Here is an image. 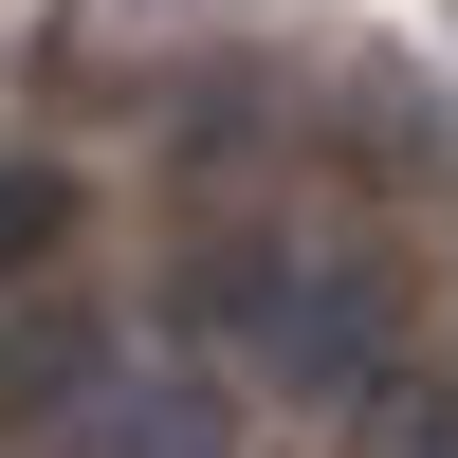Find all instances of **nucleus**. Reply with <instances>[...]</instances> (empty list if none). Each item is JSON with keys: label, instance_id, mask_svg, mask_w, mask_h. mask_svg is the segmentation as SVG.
<instances>
[{"label": "nucleus", "instance_id": "obj_1", "mask_svg": "<svg viewBox=\"0 0 458 458\" xmlns=\"http://www.w3.org/2000/svg\"><path fill=\"white\" fill-rule=\"evenodd\" d=\"M183 330H202L220 367H257V386H293V403H367L386 386V276L367 257H312V239H220V257H183Z\"/></svg>", "mask_w": 458, "mask_h": 458}, {"label": "nucleus", "instance_id": "obj_2", "mask_svg": "<svg viewBox=\"0 0 458 458\" xmlns=\"http://www.w3.org/2000/svg\"><path fill=\"white\" fill-rule=\"evenodd\" d=\"M55 403H92V330L73 312H0V422H55Z\"/></svg>", "mask_w": 458, "mask_h": 458}, {"label": "nucleus", "instance_id": "obj_3", "mask_svg": "<svg viewBox=\"0 0 458 458\" xmlns=\"http://www.w3.org/2000/svg\"><path fill=\"white\" fill-rule=\"evenodd\" d=\"M92 440H110V458H220V403H202V386H110Z\"/></svg>", "mask_w": 458, "mask_h": 458}, {"label": "nucleus", "instance_id": "obj_4", "mask_svg": "<svg viewBox=\"0 0 458 458\" xmlns=\"http://www.w3.org/2000/svg\"><path fill=\"white\" fill-rule=\"evenodd\" d=\"M349 422H367V458H458V386H422V367H386V386H367Z\"/></svg>", "mask_w": 458, "mask_h": 458}, {"label": "nucleus", "instance_id": "obj_5", "mask_svg": "<svg viewBox=\"0 0 458 458\" xmlns=\"http://www.w3.org/2000/svg\"><path fill=\"white\" fill-rule=\"evenodd\" d=\"M55 239H73V183H55V165H0V293H19Z\"/></svg>", "mask_w": 458, "mask_h": 458}]
</instances>
